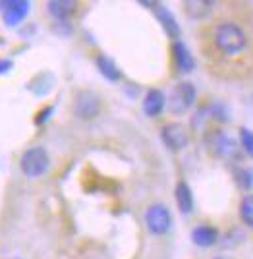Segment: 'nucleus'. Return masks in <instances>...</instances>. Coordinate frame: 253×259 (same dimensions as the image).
<instances>
[{
	"label": "nucleus",
	"instance_id": "nucleus-14",
	"mask_svg": "<svg viewBox=\"0 0 253 259\" xmlns=\"http://www.w3.org/2000/svg\"><path fill=\"white\" fill-rule=\"evenodd\" d=\"M174 197H176V205L180 209V213L189 215L193 211V194L191 188L186 182H178L176 190H174Z\"/></svg>",
	"mask_w": 253,
	"mask_h": 259
},
{
	"label": "nucleus",
	"instance_id": "nucleus-22",
	"mask_svg": "<svg viewBox=\"0 0 253 259\" xmlns=\"http://www.w3.org/2000/svg\"><path fill=\"white\" fill-rule=\"evenodd\" d=\"M14 62L8 60V58H0V74H6V72H10Z\"/></svg>",
	"mask_w": 253,
	"mask_h": 259
},
{
	"label": "nucleus",
	"instance_id": "nucleus-4",
	"mask_svg": "<svg viewBox=\"0 0 253 259\" xmlns=\"http://www.w3.org/2000/svg\"><path fill=\"white\" fill-rule=\"evenodd\" d=\"M195 97H197V91H195L193 83H189V81H180V83H176L174 89L170 91V97L166 101L168 110H170L172 114H184V112H187L189 108L193 107Z\"/></svg>",
	"mask_w": 253,
	"mask_h": 259
},
{
	"label": "nucleus",
	"instance_id": "nucleus-10",
	"mask_svg": "<svg viewBox=\"0 0 253 259\" xmlns=\"http://www.w3.org/2000/svg\"><path fill=\"white\" fill-rule=\"evenodd\" d=\"M172 56H174V64H176V68L182 74H189L195 68L193 54L189 53V49L182 41H174V45H172Z\"/></svg>",
	"mask_w": 253,
	"mask_h": 259
},
{
	"label": "nucleus",
	"instance_id": "nucleus-21",
	"mask_svg": "<svg viewBox=\"0 0 253 259\" xmlns=\"http://www.w3.org/2000/svg\"><path fill=\"white\" fill-rule=\"evenodd\" d=\"M53 112H55V107H44L43 110H39V112H37V118H35V124H37V126L44 124L46 120L50 118Z\"/></svg>",
	"mask_w": 253,
	"mask_h": 259
},
{
	"label": "nucleus",
	"instance_id": "nucleus-9",
	"mask_svg": "<svg viewBox=\"0 0 253 259\" xmlns=\"http://www.w3.org/2000/svg\"><path fill=\"white\" fill-rule=\"evenodd\" d=\"M141 4L143 6H153L155 14H157V18H159V22H161L168 37H172V39L180 37V25H178L174 14L168 10L165 4H157V2H141Z\"/></svg>",
	"mask_w": 253,
	"mask_h": 259
},
{
	"label": "nucleus",
	"instance_id": "nucleus-16",
	"mask_svg": "<svg viewBox=\"0 0 253 259\" xmlns=\"http://www.w3.org/2000/svg\"><path fill=\"white\" fill-rule=\"evenodd\" d=\"M97 68H99L100 74L107 77V79H110V81H118L122 77L116 62H114L112 58H109L107 54H99V56H97Z\"/></svg>",
	"mask_w": 253,
	"mask_h": 259
},
{
	"label": "nucleus",
	"instance_id": "nucleus-19",
	"mask_svg": "<svg viewBox=\"0 0 253 259\" xmlns=\"http://www.w3.org/2000/svg\"><path fill=\"white\" fill-rule=\"evenodd\" d=\"M209 118L215 120V122H228L230 120V112L228 108L224 107L222 103H215L209 107Z\"/></svg>",
	"mask_w": 253,
	"mask_h": 259
},
{
	"label": "nucleus",
	"instance_id": "nucleus-15",
	"mask_svg": "<svg viewBox=\"0 0 253 259\" xmlns=\"http://www.w3.org/2000/svg\"><path fill=\"white\" fill-rule=\"evenodd\" d=\"M184 6H186L187 16L195 20H203L215 10V2H209V0H187L184 2Z\"/></svg>",
	"mask_w": 253,
	"mask_h": 259
},
{
	"label": "nucleus",
	"instance_id": "nucleus-12",
	"mask_svg": "<svg viewBox=\"0 0 253 259\" xmlns=\"http://www.w3.org/2000/svg\"><path fill=\"white\" fill-rule=\"evenodd\" d=\"M191 240L199 248H211L219 240V230L211 225H197L191 230Z\"/></svg>",
	"mask_w": 253,
	"mask_h": 259
},
{
	"label": "nucleus",
	"instance_id": "nucleus-2",
	"mask_svg": "<svg viewBox=\"0 0 253 259\" xmlns=\"http://www.w3.org/2000/svg\"><path fill=\"white\" fill-rule=\"evenodd\" d=\"M205 143L215 157L224 161H238L242 155V145H238V141L222 130H209L205 136Z\"/></svg>",
	"mask_w": 253,
	"mask_h": 259
},
{
	"label": "nucleus",
	"instance_id": "nucleus-6",
	"mask_svg": "<svg viewBox=\"0 0 253 259\" xmlns=\"http://www.w3.org/2000/svg\"><path fill=\"white\" fill-rule=\"evenodd\" d=\"M100 97L93 91H79L74 99V114L81 120H93L100 114Z\"/></svg>",
	"mask_w": 253,
	"mask_h": 259
},
{
	"label": "nucleus",
	"instance_id": "nucleus-17",
	"mask_svg": "<svg viewBox=\"0 0 253 259\" xmlns=\"http://www.w3.org/2000/svg\"><path fill=\"white\" fill-rule=\"evenodd\" d=\"M240 219L245 227L253 228V194H247L240 201Z\"/></svg>",
	"mask_w": 253,
	"mask_h": 259
},
{
	"label": "nucleus",
	"instance_id": "nucleus-23",
	"mask_svg": "<svg viewBox=\"0 0 253 259\" xmlns=\"http://www.w3.org/2000/svg\"><path fill=\"white\" fill-rule=\"evenodd\" d=\"M215 259H230V257H226V255H219V257H215Z\"/></svg>",
	"mask_w": 253,
	"mask_h": 259
},
{
	"label": "nucleus",
	"instance_id": "nucleus-18",
	"mask_svg": "<svg viewBox=\"0 0 253 259\" xmlns=\"http://www.w3.org/2000/svg\"><path fill=\"white\" fill-rule=\"evenodd\" d=\"M234 180L242 190H249L253 186V170L251 168H236L234 170Z\"/></svg>",
	"mask_w": 253,
	"mask_h": 259
},
{
	"label": "nucleus",
	"instance_id": "nucleus-13",
	"mask_svg": "<svg viewBox=\"0 0 253 259\" xmlns=\"http://www.w3.org/2000/svg\"><path fill=\"white\" fill-rule=\"evenodd\" d=\"M77 4L76 2H70V0H50L46 4V10L48 14L55 18V20H60V22H66L70 16L76 14Z\"/></svg>",
	"mask_w": 253,
	"mask_h": 259
},
{
	"label": "nucleus",
	"instance_id": "nucleus-8",
	"mask_svg": "<svg viewBox=\"0 0 253 259\" xmlns=\"http://www.w3.org/2000/svg\"><path fill=\"white\" fill-rule=\"evenodd\" d=\"M29 2L27 0H8V2H0V10L4 14V22L6 25H18L23 18L29 14Z\"/></svg>",
	"mask_w": 253,
	"mask_h": 259
},
{
	"label": "nucleus",
	"instance_id": "nucleus-11",
	"mask_svg": "<svg viewBox=\"0 0 253 259\" xmlns=\"http://www.w3.org/2000/svg\"><path fill=\"white\" fill-rule=\"evenodd\" d=\"M166 107V97L161 89H149L143 99V112L147 116H159Z\"/></svg>",
	"mask_w": 253,
	"mask_h": 259
},
{
	"label": "nucleus",
	"instance_id": "nucleus-5",
	"mask_svg": "<svg viewBox=\"0 0 253 259\" xmlns=\"http://www.w3.org/2000/svg\"><path fill=\"white\" fill-rule=\"evenodd\" d=\"M143 219L147 230L151 234H157V236H163L172 228V215H170L168 207L163 203H153V205L147 207Z\"/></svg>",
	"mask_w": 253,
	"mask_h": 259
},
{
	"label": "nucleus",
	"instance_id": "nucleus-3",
	"mask_svg": "<svg viewBox=\"0 0 253 259\" xmlns=\"http://www.w3.org/2000/svg\"><path fill=\"white\" fill-rule=\"evenodd\" d=\"M50 166V157L44 147L37 145V147H29L27 151H23L22 159H20V168L27 178H39L46 174Z\"/></svg>",
	"mask_w": 253,
	"mask_h": 259
},
{
	"label": "nucleus",
	"instance_id": "nucleus-1",
	"mask_svg": "<svg viewBox=\"0 0 253 259\" xmlns=\"http://www.w3.org/2000/svg\"><path fill=\"white\" fill-rule=\"evenodd\" d=\"M211 43L224 56H240L249 47V35L240 23L222 20L211 29Z\"/></svg>",
	"mask_w": 253,
	"mask_h": 259
},
{
	"label": "nucleus",
	"instance_id": "nucleus-7",
	"mask_svg": "<svg viewBox=\"0 0 253 259\" xmlns=\"http://www.w3.org/2000/svg\"><path fill=\"white\" fill-rule=\"evenodd\" d=\"M161 140L170 151H182L189 143V132L180 122H168L161 128Z\"/></svg>",
	"mask_w": 253,
	"mask_h": 259
},
{
	"label": "nucleus",
	"instance_id": "nucleus-20",
	"mask_svg": "<svg viewBox=\"0 0 253 259\" xmlns=\"http://www.w3.org/2000/svg\"><path fill=\"white\" fill-rule=\"evenodd\" d=\"M240 145L243 153L253 157V132L249 128H240Z\"/></svg>",
	"mask_w": 253,
	"mask_h": 259
}]
</instances>
